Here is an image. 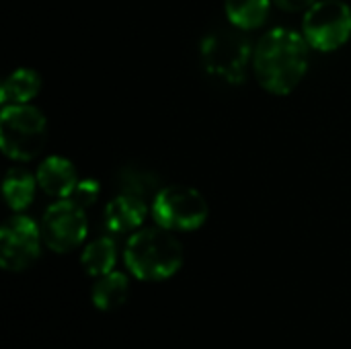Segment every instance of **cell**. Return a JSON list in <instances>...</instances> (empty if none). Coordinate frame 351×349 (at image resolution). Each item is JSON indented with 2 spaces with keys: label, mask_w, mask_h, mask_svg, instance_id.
I'll list each match as a JSON object with an SVG mask.
<instances>
[{
  "label": "cell",
  "mask_w": 351,
  "mask_h": 349,
  "mask_svg": "<svg viewBox=\"0 0 351 349\" xmlns=\"http://www.w3.org/2000/svg\"><path fill=\"white\" fill-rule=\"evenodd\" d=\"M302 35L317 51H335L351 37V8L341 0H319L302 19Z\"/></svg>",
  "instance_id": "obj_6"
},
{
  "label": "cell",
  "mask_w": 351,
  "mask_h": 349,
  "mask_svg": "<svg viewBox=\"0 0 351 349\" xmlns=\"http://www.w3.org/2000/svg\"><path fill=\"white\" fill-rule=\"evenodd\" d=\"M41 226L23 214L8 218L0 230V265L6 272H25L41 255Z\"/></svg>",
  "instance_id": "obj_8"
},
{
  "label": "cell",
  "mask_w": 351,
  "mask_h": 349,
  "mask_svg": "<svg viewBox=\"0 0 351 349\" xmlns=\"http://www.w3.org/2000/svg\"><path fill=\"white\" fill-rule=\"evenodd\" d=\"M80 263L84 272L93 278H101L113 272L117 263V245L109 237H101L93 243H88L82 251Z\"/></svg>",
  "instance_id": "obj_15"
},
{
  "label": "cell",
  "mask_w": 351,
  "mask_h": 349,
  "mask_svg": "<svg viewBox=\"0 0 351 349\" xmlns=\"http://www.w3.org/2000/svg\"><path fill=\"white\" fill-rule=\"evenodd\" d=\"M206 197L187 185L162 187L152 200V218L158 226L171 232H191L208 220Z\"/></svg>",
  "instance_id": "obj_5"
},
{
  "label": "cell",
  "mask_w": 351,
  "mask_h": 349,
  "mask_svg": "<svg viewBox=\"0 0 351 349\" xmlns=\"http://www.w3.org/2000/svg\"><path fill=\"white\" fill-rule=\"evenodd\" d=\"M156 185V179L146 173V171H136V169H125L121 173V187L123 193H132V195H144L146 191H152V187Z\"/></svg>",
  "instance_id": "obj_16"
},
{
  "label": "cell",
  "mask_w": 351,
  "mask_h": 349,
  "mask_svg": "<svg viewBox=\"0 0 351 349\" xmlns=\"http://www.w3.org/2000/svg\"><path fill=\"white\" fill-rule=\"evenodd\" d=\"M43 245L53 253H70L82 245L88 232L84 208L74 200H58L51 204L41 218Z\"/></svg>",
  "instance_id": "obj_7"
},
{
  "label": "cell",
  "mask_w": 351,
  "mask_h": 349,
  "mask_svg": "<svg viewBox=\"0 0 351 349\" xmlns=\"http://www.w3.org/2000/svg\"><path fill=\"white\" fill-rule=\"evenodd\" d=\"M271 0H224V12L241 31H253L259 29L269 14Z\"/></svg>",
  "instance_id": "obj_14"
},
{
  "label": "cell",
  "mask_w": 351,
  "mask_h": 349,
  "mask_svg": "<svg viewBox=\"0 0 351 349\" xmlns=\"http://www.w3.org/2000/svg\"><path fill=\"white\" fill-rule=\"evenodd\" d=\"M37 185L43 193L56 200H66L74 193L78 185V175L74 165L64 156H49L37 167Z\"/></svg>",
  "instance_id": "obj_10"
},
{
  "label": "cell",
  "mask_w": 351,
  "mask_h": 349,
  "mask_svg": "<svg viewBox=\"0 0 351 349\" xmlns=\"http://www.w3.org/2000/svg\"><path fill=\"white\" fill-rule=\"evenodd\" d=\"M47 142V119L45 115L25 103L6 105L0 115V146L2 152L19 163L35 158Z\"/></svg>",
  "instance_id": "obj_3"
},
{
  "label": "cell",
  "mask_w": 351,
  "mask_h": 349,
  "mask_svg": "<svg viewBox=\"0 0 351 349\" xmlns=\"http://www.w3.org/2000/svg\"><path fill=\"white\" fill-rule=\"evenodd\" d=\"M99 193H101V187H99V183L95 179H82V181H78V185H76L74 193L70 195V200H74L82 208H88V206H93L97 202Z\"/></svg>",
  "instance_id": "obj_17"
},
{
  "label": "cell",
  "mask_w": 351,
  "mask_h": 349,
  "mask_svg": "<svg viewBox=\"0 0 351 349\" xmlns=\"http://www.w3.org/2000/svg\"><path fill=\"white\" fill-rule=\"evenodd\" d=\"M39 88H41L39 74L31 68H19L2 82L0 103L4 107L6 105H25L39 95Z\"/></svg>",
  "instance_id": "obj_12"
},
{
  "label": "cell",
  "mask_w": 351,
  "mask_h": 349,
  "mask_svg": "<svg viewBox=\"0 0 351 349\" xmlns=\"http://www.w3.org/2000/svg\"><path fill=\"white\" fill-rule=\"evenodd\" d=\"M146 214H148V208L140 195L121 193L105 206L103 222L109 232L125 234V232L138 230L142 222L146 220Z\"/></svg>",
  "instance_id": "obj_9"
},
{
  "label": "cell",
  "mask_w": 351,
  "mask_h": 349,
  "mask_svg": "<svg viewBox=\"0 0 351 349\" xmlns=\"http://www.w3.org/2000/svg\"><path fill=\"white\" fill-rule=\"evenodd\" d=\"M282 10H288V12H298V10H308L315 2L319 0H274Z\"/></svg>",
  "instance_id": "obj_18"
},
{
  "label": "cell",
  "mask_w": 351,
  "mask_h": 349,
  "mask_svg": "<svg viewBox=\"0 0 351 349\" xmlns=\"http://www.w3.org/2000/svg\"><path fill=\"white\" fill-rule=\"evenodd\" d=\"M128 294H130L128 276L121 272H111L107 276L97 278L90 298H93L95 309L109 313V311H117L119 306H123L128 300Z\"/></svg>",
  "instance_id": "obj_11"
},
{
  "label": "cell",
  "mask_w": 351,
  "mask_h": 349,
  "mask_svg": "<svg viewBox=\"0 0 351 349\" xmlns=\"http://www.w3.org/2000/svg\"><path fill=\"white\" fill-rule=\"evenodd\" d=\"M311 45L302 33L271 29L253 49V72L261 88L271 95H290L306 76Z\"/></svg>",
  "instance_id": "obj_1"
},
{
  "label": "cell",
  "mask_w": 351,
  "mask_h": 349,
  "mask_svg": "<svg viewBox=\"0 0 351 349\" xmlns=\"http://www.w3.org/2000/svg\"><path fill=\"white\" fill-rule=\"evenodd\" d=\"M130 274L140 282H165L183 265V245L162 228H142L130 237L123 251Z\"/></svg>",
  "instance_id": "obj_2"
},
{
  "label": "cell",
  "mask_w": 351,
  "mask_h": 349,
  "mask_svg": "<svg viewBox=\"0 0 351 349\" xmlns=\"http://www.w3.org/2000/svg\"><path fill=\"white\" fill-rule=\"evenodd\" d=\"M199 58L210 76L228 84H241L253 64V47L243 33L218 29L202 39Z\"/></svg>",
  "instance_id": "obj_4"
},
{
  "label": "cell",
  "mask_w": 351,
  "mask_h": 349,
  "mask_svg": "<svg viewBox=\"0 0 351 349\" xmlns=\"http://www.w3.org/2000/svg\"><path fill=\"white\" fill-rule=\"evenodd\" d=\"M35 187H37V177H33L29 171L19 167L10 169L4 175V183H2L6 206L12 212H23L25 208L31 206L35 197Z\"/></svg>",
  "instance_id": "obj_13"
}]
</instances>
